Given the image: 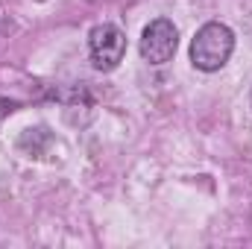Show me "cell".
I'll use <instances>...</instances> for the list:
<instances>
[{
    "label": "cell",
    "instance_id": "obj_1",
    "mask_svg": "<svg viewBox=\"0 0 252 249\" xmlns=\"http://www.w3.org/2000/svg\"><path fill=\"white\" fill-rule=\"evenodd\" d=\"M232 50H235V32L226 24L211 21L193 35V41H190V62H193L196 70L214 73V70H220L232 59Z\"/></svg>",
    "mask_w": 252,
    "mask_h": 249
},
{
    "label": "cell",
    "instance_id": "obj_2",
    "mask_svg": "<svg viewBox=\"0 0 252 249\" xmlns=\"http://www.w3.org/2000/svg\"><path fill=\"white\" fill-rule=\"evenodd\" d=\"M88 50L97 70H115L126 53V35L115 24H100L88 35Z\"/></svg>",
    "mask_w": 252,
    "mask_h": 249
},
{
    "label": "cell",
    "instance_id": "obj_3",
    "mask_svg": "<svg viewBox=\"0 0 252 249\" xmlns=\"http://www.w3.org/2000/svg\"><path fill=\"white\" fill-rule=\"evenodd\" d=\"M176 47H179V32H176V27L167 18L153 21L144 30V35H141V56H144V62H150V64L170 62Z\"/></svg>",
    "mask_w": 252,
    "mask_h": 249
},
{
    "label": "cell",
    "instance_id": "obj_4",
    "mask_svg": "<svg viewBox=\"0 0 252 249\" xmlns=\"http://www.w3.org/2000/svg\"><path fill=\"white\" fill-rule=\"evenodd\" d=\"M41 144H50V135H47V129H27L24 135H21V141H18V147L24 150V153H30V156H41Z\"/></svg>",
    "mask_w": 252,
    "mask_h": 249
}]
</instances>
